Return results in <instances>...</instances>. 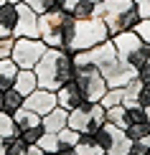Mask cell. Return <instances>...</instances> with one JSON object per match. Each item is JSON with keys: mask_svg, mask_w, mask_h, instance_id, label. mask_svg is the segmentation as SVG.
Masks as SVG:
<instances>
[{"mask_svg": "<svg viewBox=\"0 0 150 155\" xmlns=\"http://www.w3.org/2000/svg\"><path fill=\"white\" fill-rule=\"evenodd\" d=\"M36 79L41 89H51L56 92L61 84H66L74 79L76 74V61H74V51H64V48H46V54L41 56V61L36 64Z\"/></svg>", "mask_w": 150, "mask_h": 155, "instance_id": "obj_2", "label": "cell"}, {"mask_svg": "<svg viewBox=\"0 0 150 155\" xmlns=\"http://www.w3.org/2000/svg\"><path fill=\"white\" fill-rule=\"evenodd\" d=\"M138 79H142V81H150V61H148L145 66H142L140 71H138Z\"/></svg>", "mask_w": 150, "mask_h": 155, "instance_id": "obj_36", "label": "cell"}, {"mask_svg": "<svg viewBox=\"0 0 150 155\" xmlns=\"http://www.w3.org/2000/svg\"><path fill=\"white\" fill-rule=\"evenodd\" d=\"M5 145H8V140H3V137H0V155H5Z\"/></svg>", "mask_w": 150, "mask_h": 155, "instance_id": "obj_39", "label": "cell"}, {"mask_svg": "<svg viewBox=\"0 0 150 155\" xmlns=\"http://www.w3.org/2000/svg\"><path fill=\"white\" fill-rule=\"evenodd\" d=\"M74 81L79 84V89L84 92L89 104L94 102H102L104 92H107V79L102 76V71L89 61H76V74H74Z\"/></svg>", "mask_w": 150, "mask_h": 155, "instance_id": "obj_7", "label": "cell"}, {"mask_svg": "<svg viewBox=\"0 0 150 155\" xmlns=\"http://www.w3.org/2000/svg\"><path fill=\"white\" fill-rule=\"evenodd\" d=\"M5 3H10V5H18V3H23V0H5Z\"/></svg>", "mask_w": 150, "mask_h": 155, "instance_id": "obj_40", "label": "cell"}, {"mask_svg": "<svg viewBox=\"0 0 150 155\" xmlns=\"http://www.w3.org/2000/svg\"><path fill=\"white\" fill-rule=\"evenodd\" d=\"M43 150H41V147H38V145H31L28 147V153H25V155H41Z\"/></svg>", "mask_w": 150, "mask_h": 155, "instance_id": "obj_38", "label": "cell"}, {"mask_svg": "<svg viewBox=\"0 0 150 155\" xmlns=\"http://www.w3.org/2000/svg\"><path fill=\"white\" fill-rule=\"evenodd\" d=\"M56 155H76V153H74V147H71V145H61V143H58Z\"/></svg>", "mask_w": 150, "mask_h": 155, "instance_id": "obj_35", "label": "cell"}, {"mask_svg": "<svg viewBox=\"0 0 150 155\" xmlns=\"http://www.w3.org/2000/svg\"><path fill=\"white\" fill-rule=\"evenodd\" d=\"M0 109H3V89H0Z\"/></svg>", "mask_w": 150, "mask_h": 155, "instance_id": "obj_41", "label": "cell"}, {"mask_svg": "<svg viewBox=\"0 0 150 155\" xmlns=\"http://www.w3.org/2000/svg\"><path fill=\"white\" fill-rule=\"evenodd\" d=\"M56 104L64 107L66 112H71V109H76L82 104H89V102H87V97H84V92L79 89V84L71 79V81L61 84V87L56 89Z\"/></svg>", "mask_w": 150, "mask_h": 155, "instance_id": "obj_11", "label": "cell"}, {"mask_svg": "<svg viewBox=\"0 0 150 155\" xmlns=\"http://www.w3.org/2000/svg\"><path fill=\"white\" fill-rule=\"evenodd\" d=\"M99 155H109V153H104V150H102V153H99Z\"/></svg>", "mask_w": 150, "mask_h": 155, "instance_id": "obj_45", "label": "cell"}, {"mask_svg": "<svg viewBox=\"0 0 150 155\" xmlns=\"http://www.w3.org/2000/svg\"><path fill=\"white\" fill-rule=\"evenodd\" d=\"M145 112H148V122H150V107H148V109H145Z\"/></svg>", "mask_w": 150, "mask_h": 155, "instance_id": "obj_43", "label": "cell"}, {"mask_svg": "<svg viewBox=\"0 0 150 155\" xmlns=\"http://www.w3.org/2000/svg\"><path fill=\"white\" fill-rule=\"evenodd\" d=\"M135 10L140 13V18H150V0H132Z\"/></svg>", "mask_w": 150, "mask_h": 155, "instance_id": "obj_33", "label": "cell"}, {"mask_svg": "<svg viewBox=\"0 0 150 155\" xmlns=\"http://www.w3.org/2000/svg\"><path fill=\"white\" fill-rule=\"evenodd\" d=\"M28 143L21 137V135H15V137H10L8 140V145H5V155H25L28 153Z\"/></svg>", "mask_w": 150, "mask_h": 155, "instance_id": "obj_25", "label": "cell"}, {"mask_svg": "<svg viewBox=\"0 0 150 155\" xmlns=\"http://www.w3.org/2000/svg\"><path fill=\"white\" fill-rule=\"evenodd\" d=\"M79 137H82V132L71 130L69 125L64 127L61 132H58V143H61V145H71V147H76V143H79Z\"/></svg>", "mask_w": 150, "mask_h": 155, "instance_id": "obj_27", "label": "cell"}, {"mask_svg": "<svg viewBox=\"0 0 150 155\" xmlns=\"http://www.w3.org/2000/svg\"><path fill=\"white\" fill-rule=\"evenodd\" d=\"M76 3H79V0H58L56 5H58V8H64V10H69V13H71V8H74Z\"/></svg>", "mask_w": 150, "mask_h": 155, "instance_id": "obj_37", "label": "cell"}, {"mask_svg": "<svg viewBox=\"0 0 150 155\" xmlns=\"http://www.w3.org/2000/svg\"><path fill=\"white\" fill-rule=\"evenodd\" d=\"M43 132H46V130H43V125H38V127H31V130H23V132H18V135H21V137H23V140H25L28 145H36V143H38V137H41Z\"/></svg>", "mask_w": 150, "mask_h": 155, "instance_id": "obj_29", "label": "cell"}, {"mask_svg": "<svg viewBox=\"0 0 150 155\" xmlns=\"http://www.w3.org/2000/svg\"><path fill=\"white\" fill-rule=\"evenodd\" d=\"M25 5H28V8H33L38 15H41V13H46V10H51L54 8V5L58 3V0H23Z\"/></svg>", "mask_w": 150, "mask_h": 155, "instance_id": "obj_28", "label": "cell"}, {"mask_svg": "<svg viewBox=\"0 0 150 155\" xmlns=\"http://www.w3.org/2000/svg\"><path fill=\"white\" fill-rule=\"evenodd\" d=\"M122 99H125V89H122V87H109L107 92H104V97H102L99 104H102L104 109H109V107L122 104Z\"/></svg>", "mask_w": 150, "mask_h": 155, "instance_id": "obj_22", "label": "cell"}, {"mask_svg": "<svg viewBox=\"0 0 150 155\" xmlns=\"http://www.w3.org/2000/svg\"><path fill=\"white\" fill-rule=\"evenodd\" d=\"M13 38H38V13L25 3H18V21Z\"/></svg>", "mask_w": 150, "mask_h": 155, "instance_id": "obj_10", "label": "cell"}, {"mask_svg": "<svg viewBox=\"0 0 150 155\" xmlns=\"http://www.w3.org/2000/svg\"><path fill=\"white\" fill-rule=\"evenodd\" d=\"M15 135H18L15 120H13L8 112H3V109H0V137H3V140H10V137H15Z\"/></svg>", "mask_w": 150, "mask_h": 155, "instance_id": "obj_24", "label": "cell"}, {"mask_svg": "<svg viewBox=\"0 0 150 155\" xmlns=\"http://www.w3.org/2000/svg\"><path fill=\"white\" fill-rule=\"evenodd\" d=\"M23 107H25V97L18 92V89L10 87V89H5V92H3V112H8L10 117H13V114H15L18 109H23Z\"/></svg>", "mask_w": 150, "mask_h": 155, "instance_id": "obj_17", "label": "cell"}, {"mask_svg": "<svg viewBox=\"0 0 150 155\" xmlns=\"http://www.w3.org/2000/svg\"><path fill=\"white\" fill-rule=\"evenodd\" d=\"M13 89H18L23 97H28L31 92H36L38 89V79H36V71L33 69H18L15 74V84H13Z\"/></svg>", "mask_w": 150, "mask_h": 155, "instance_id": "obj_15", "label": "cell"}, {"mask_svg": "<svg viewBox=\"0 0 150 155\" xmlns=\"http://www.w3.org/2000/svg\"><path fill=\"white\" fill-rule=\"evenodd\" d=\"M46 43L41 38H15L13 41L10 59L18 64V69H36V64L41 61V56L46 54Z\"/></svg>", "mask_w": 150, "mask_h": 155, "instance_id": "obj_9", "label": "cell"}, {"mask_svg": "<svg viewBox=\"0 0 150 155\" xmlns=\"http://www.w3.org/2000/svg\"><path fill=\"white\" fill-rule=\"evenodd\" d=\"M127 155H148V143L145 140H138V143L130 145V153Z\"/></svg>", "mask_w": 150, "mask_h": 155, "instance_id": "obj_34", "label": "cell"}, {"mask_svg": "<svg viewBox=\"0 0 150 155\" xmlns=\"http://www.w3.org/2000/svg\"><path fill=\"white\" fill-rule=\"evenodd\" d=\"M71 36H74V18L69 10L54 5L51 10L38 15V38L48 48H64L69 51Z\"/></svg>", "mask_w": 150, "mask_h": 155, "instance_id": "obj_3", "label": "cell"}, {"mask_svg": "<svg viewBox=\"0 0 150 155\" xmlns=\"http://www.w3.org/2000/svg\"><path fill=\"white\" fill-rule=\"evenodd\" d=\"M92 3H102V0H92Z\"/></svg>", "mask_w": 150, "mask_h": 155, "instance_id": "obj_46", "label": "cell"}, {"mask_svg": "<svg viewBox=\"0 0 150 155\" xmlns=\"http://www.w3.org/2000/svg\"><path fill=\"white\" fill-rule=\"evenodd\" d=\"M13 120H15V130H18V132H23V130H31V127L43 125V117H41V114H36V112H31L28 107L18 109V112L13 114Z\"/></svg>", "mask_w": 150, "mask_h": 155, "instance_id": "obj_16", "label": "cell"}, {"mask_svg": "<svg viewBox=\"0 0 150 155\" xmlns=\"http://www.w3.org/2000/svg\"><path fill=\"white\" fill-rule=\"evenodd\" d=\"M107 122H109V125H115V127H120V130H125V127H127V109L122 107V104L109 107L107 109Z\"/></svg>", "mask_w": 150, "mask_h": 155, "instance_id": "obj_23", "label": "cell"}, {"mask_svg": "<svg viewBox=\"0 0 150 155\" xmlns=\"http://www.w3.org/2000/svg\"><path fill=\"white\" fill-rule=\"evenodd\" d=\"M125 135L132 143H138V140H145L150 135V122H130V125L125 127Z\"/></svg>", "mask_w": 150, "mask_h": 155, "instance_id": "obj_20", "label": "cell"}, {"mask_svg": "<svg viewBox=\"0 0 150 155\" xmlns=\"http://www.w3.org/2000/svg\"><path fill=\"white\" fill-rule=\"evenodd\" d=\"M74 61H89V64H94V66L102 71V76L107 79V87H125L130 79L138 76L135 69H130V66H125V64L120 61L112 38L102 41L99 46H94L89 51H76Z\"/></svg>", "mask_w": 150, "mask_h": 155, "instance_id": "obj_1", "label": "cell"}, {"mask_svg": "<svg viewBox=\"0 0 150 155\" xmlns=\"http://www.w3.org/2000/svg\"><path fill=\"white\" fill-rule=\"evenodd\" d=\"M107 38H109V28L99 15H92L87 21H74V36H71L69 51H74V54L76 51H89Z\"/></svg>", "mask_w": 150, "mask_h": 155, "instance_id": "obj_6", "label": "cell"}, {"mask_svg": "<svg viewBox=\"0 0 150 155\" xmlns=\"http://www.w3.org/2000/svg\"><path fill=\"white\" fill-rule=\"evenodd\" d=\"M97 15L107 23L109 38L125 33V31H135L138 23L142 21L132 0H102V3H97Z\"/></svg>", "mask_w": 150, "mask_h": 155, "instance_id": "obj_4", "label": "cell"}, {"mask_svg": "<svg viewBox=\"0 0 150 155\" xmlns=\"http://www.w3.org/2000/svg\"><path fill=\"white\" fill-rule=\"evenodd\" d=\"M112 43L117 48V56L125 66L140 71L142 66L150 61V43H145L135 31H125V33L112 36Z\"/></svg>", "mask_w": 150, "mask_h": 155, "instance_id": "obj_5", "label": "cell"}, {"mask_svg": "<svg viewBox=\"0 0 150 155\" xmlns=\"http://www.w3.org/2000/svg\"><path fill=\"white\" fill-rule=\"evenodd\" d=\"M107 122V109H104L99 102L94 104H82L76 109L69 112V127L82 135H94L99 127Z\"/></svg>", "mask_w": 150, "mask_h": 155, "instance_id": "obj_8", "label": "cell"}, {"mask_svg": "<svg viewBox=\"0 0 150 155\" xmlns=\"http://www.w3.org/2000/svg\"><path fill=\"white\" fill-rule=\"evenodd\" d=\"M145 143H148V147H150V135H148V137H145Z\"/></svg>", "mask_w": 150, "mask_h": 155, "instance_id": "obj_42", "label": "cell"}, {"mask_svg": "<svg viewBox=\"0 0 150 155\" xmlns=\"http://www.w3.org/2000/svg\"><path fill=\"white\" fill-rule=\"evenodd\" d=\"M25 107H28L31 112H36V114H41V117H46L54 107H58V104H56V92L38 87L36 92H31L28 97H25Z\"/></svg>", "mask_w": 150, "mask_h": 155, "instance_id": "obj_12", "label": "cell"}, {"mask_svg": "<svg viewBox=\"0 0 150 155\" xmlns=\"http://www.w3.org/2000/svg\"><path fill=\"white\" fill-rule=\"evenodd\" d=\"M15 21H18V5H0V38H13L15 31Z\"/></svg>", "mask_w": 150, "mask_h": 155, "instance_id": "obj_13", "label": "cell"}, {"mask_svg": "<svg viewBox=\"0 0 150 155\" xmlns=\"http://www.w3.org/2000/svg\"><path fill=\"white\" fill-rule=\"evenodd\" d=\"M36 145L41 147L43 153H56V147H58V135H54V132H43L41 137H38Z\"/></svg>", "mask_w": 150, "mask_h": 155, "instance_id": "obj_26", "label": "cell"}, {"mask_svg": "<svg viewBox=\"0 0 150 155\" xmlns=\"http://www.w3.org/2000/svg\"><path fill=\"white\" fill-rule=\"evenodd\" d=\"M15 74H18V64L13 59H3L0 61V89H10L15 84Z\"/></svg>", "mask_w": 150, "mask_h": 155, "instance_id": "obj_18", "label": "cell"}, {"mask_svg": "<svg viewBox=\"0 0 150 155\" xmlns=\"http://www.w3.org/2000/svg\"><path fill=\"white\" fill-rule=\"evenodd\" d=\"M74 153L76 155H99L102 150H99V145L94 143L92 135H82L79 143H76V147H74Z\"/></svg>", "mask_w": 150, "mask_h": 155, "instance_id": "obj_21", "label": "cell"}, {"mask_svg": "<svg viewBox=\"0 0 150 155\" xmlns=\"http://www.w3.org/2000/svg\"><path fill=\"white\" fill-rule=\"evenodd\" d=\"M0 5H5V0H0Z\"/></svg>", "mask_w": 150, "mask_h": 155, "instance_id": "obj_47", "label": "cell"}, {"mask_svg": "<svg viewBox=\"0 0 150 155\" xmlns=\"http://www.w3.org/2000/svg\"><path fill=\"white\" fill-rule=\"evenodd\" d=\"M66 125H69V112H66L64 107H54L46 117H43V130H46V132L58 135Z\"/></svg>", "mask_w": 150, "mask_h": 155, "instance_id": "obj_14", "label": "cell"}, {"mask_svg": "<svg viewBox=\"0 0 150 155\" xmlns=\"http://www.w3.org/2000/svg\"><path fill=\"white\" fill-rule=\"evenodd\" d=\"M135 33H138L145 43H150V18H142L138 23V28H135Z\"/></svg>", "mask_w": 150, "mask_h": 155, "instance_id": "obj_30", "label": "cell"}, {"mask_svg": "<svg viewBox=\"0 0 150 155\" xmlns=\"http://www.w3.org/2000/svg\"><path fill=\"white\" fill-rule=\"evenodd\" d=\"M138 104L142 107H150V81H142V87H140V94H138Z\"/></svg>", "mask_w": 150, "mask_h": 155, "instance_id": "obj_31", "label": "cell"}, {"mask_svg": "<svg viewBox=\"0 0 150 155\" xmlns=\"http://www.w3.org/2000/svg\"><path fill=\"white\" fill-rule=\"evenodd\" d=\"M41 155H56V153H41Z\"/></svg>", "mask_w": 150, "mask_h": 155, "instance_id": "obj_44", "label": "cell"}, {"mask_svg": "<svg viewBox=\"0 0 150 155\" xmlns=\"http://www.w3.org/2000/svg\"><path fill=\"white\" fill-rule=\"evenodd\" d=\"M97 15V3H92V0H79V3L71 8V18L74 21H87V18Z\"/></svg>", "mask_w": 150, "mask_h": 155, "instance_id": "obj_19", "label": "cell"}, {"mask_svg": "<svg viewBox=\"0 0 150 155\" xmlns=\"http://www.w3.org/2000/svg\"><path fill=\"white\" fill-rule=\"evenodd\" d=\"M13 41H15V38H0V61H3V59H10Z\"/></svg>", "mask_w": 150, "mask_h": 155, "instance_id": "obj_32", "label": "cell"}]
</instances>
